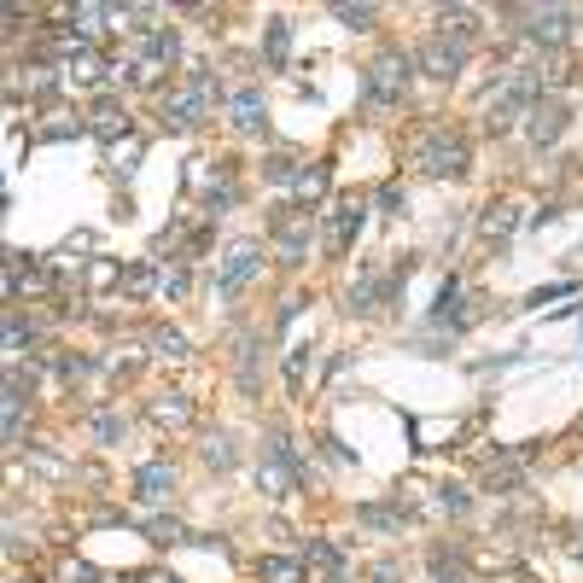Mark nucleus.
Listing matches in <instances>:
<instances>
[{
	"instance_id": "nucleus-44",
	"label": "nucleus",
	"mask_w": 583,
	"mask_h": 583,
	"mask_svg": "<svg viewBox=\"0 0 583 583\" xmlns=\"http://www.w3.org/2000/svg\"><path fill=\"white\" fill-rule=\"evenodd\" d=\"M18 344H30V327H24V321L6 309V350H18Z\"/></svg>"
},
{
	"instance_id": "nucleus-24",
	"label": "nucleus",
	"mask_w": 583,
	"mask_h": 583,
	"mask_svg": "<svg viewBox=\"0 0 583 583\" xmlns=\"http://www.w3.org/2000/svg\"><path fill=\"white\" fill-rule=\"evenodd\" d=\"M199 455H205V467H210V473H228V467L240 461V455H234V438H228V432H210L205 444H199Z\"/></svg>"
},
{
	"instance_id": "nucleus-39",
	"label": "nucleus",
	"mask_w": 583,
	"mask_h": 583,
	"mask_svg": "<svg viewBox=\"0 0 583 583\" xmlns=\"http://www.w3.org/2000/svg\"><path fill=\"white\" fill-rule=\"evenodd\" d=\"M53 368H59V379H65V385H76V379H88V368H94V362H88V356H59Z\"/></svg>"
},
{
	"instance_id": "nucleus-12",
	"label": "nucleus",
	"mask_w": 583,
	"mask_h": 583,
	"mask_svg": "<svg viewBox=\"0 0 583 583\" xmlns=\"http://www.w3.org/2000/svg\"><path fill=\"white\" fill-rule=\"evenodd\" d=\"M356 234H362V205L350 199V205L333 210V222H327V234H321V251H327V257H344Z\"/></svg>"
},
{
	"instance_id": "nucleus-38",
	"label": "nucleus",
	"mask_w": 583,
	"mask_h": 583,
	"mask_svg": "<svg viewBox=\"0 0 583 583\" xmlns=\"http://www.w3.org/2000/svg\"><path fill=\"white\" fill-rule=\"evenodd\" d=\"M304 374H309V344H292V356H286V385L298 391V385H304Z\"/></svg>"
},
{
	"instance_id": "nucleus-15",
	"label": "nucleus",
	"mask_w": 583,
	"mask_h": 583,
	"mask_svg": "<svg viewBox=\"0 0 583 583\" xmlns=\"http://www.w3.org/2000/svg\"><path fill=\"white\" fill-rule=\"evenodd\" d=\"M356 525H362V531H379V537H397V531L409 525V514H403L397 502H362V508H356Z\"/></svg>"
},
{
	"instance_id": "nucleus-22",
	"label": "nucleus",
	"mask_w": 583,
	"mask_h": 583,
	"mask_svg": "<svg viewBox=\"0 0 583 583\" xmlns=\"http://www.w3.org/2000/svg\"><path fill=\"white\" fill-rule=\"evenodd\" d=\"M257 578L263 583H304V566H298L292 554H263V560H257Z\"/></svg>"
},
{
	"instance_id": "nucleus-14",
	"label": "nucleus",
	"mask_w": 583,
	"mask_h": 583,
	"mask_svg": "<svg viewBox=\"0 0 583 583\" xmlns=\"http://www.w3.org/2000/svg\"><path fill=\"white\" fill-rule=\"evenodd\" d=\"M228 123H234L240 135H263V129H269V105H263V94H251V88L234 94V100H228Z\"/></svg>"
},
{
	"instance_id": "nucleus-3",
	"label": "nucleus",
	"mask_w": 583,
	"mask_h": 583,
	"mask_svg": "<svg viewBox=\"0 0 583 583\" xmlns=\"http://www.w3.org/2000/svg\"><path fill=\"white\" fill-rule=\"evenodd\" d=\"M409 158L420 164V175H432V181H461V175H467V140L455 135V129H444V123H432L426 135L414 140Z\"/></svg>"
},
{
	"instance_id": "nucleus-19",
	"label": "nucleus",
	"mask_w": 583,
	"mask_h": 583,
	"mask_svg": "<svg viewBox=\"0 0 583 583\" xmlns=\"http://www.w3.org/2000/svg\"><path fill=\"white\" fill-rule=\"evenodd\" d=\"M327 187H333V170H327V164H309V170H298V181H292V193H298L304 205H321Z\"/></svg>"
},
{
	"instance_id": "nucleus-46",
	"label": "nucleus",
	"mask_w": 583,
	"mask_h": 583,
	"mask_svg": "<svg viewBox=\"0 0 583 583\" xmlns=\"http://www.w3.org/2000/svg\"><path fill=\"white\" fill-rule=\"evenodd\" d=\"M140 583H181V578H170V572H164V578H140Z\"/></svg>"
},
{
	"instance_id": "nucleus-26",
	"label": "nucleus",
	"mask_w": 583,
	"mask_h": 583,
	"mask_svg": "<svg viewBox=\"0 0 583 583\" xmlns=\"http://www.w3.org/2000/svg\"><path fill=\"white\" fill-rule=\"evenodd\" d=\"M304 554H309V566H315L321 578H344V554H339V543H321V537H315Z\"/></svg>"
},
{
	"instance_id": "nucleus-33",
	"label": "nucleus",
	"mask_w": 583,
	"mask_h": 583,
	"mask_svg": "<svg viewBox=\"0 0 583 583\" xmlns=\"http://www.w3.org/2000/svg\"><path fill=\"white\" fill-rule=\"evenodd\" d=\"M234 379H240V391H257V385H263V356H257V344L251 339L240 344V374Z\"/></svg>"
},
{
	"instance_id": "nucleus-34",
	"label": "nucleus",
	"mask_w": 583,
	"mask_h": 583,
	"mask_svg": "<svg viewBox=\"0 0 583 583\" xmlns=\"http://www.w3.org/2000/svg\"><path fill=\"white\" fill-rule=\"evenodd\" d=\"M140 152H146V140H140V135H129L123 146H111V170H117V175H135V158H140Z\"/></svg>"
},
{
	"instance_id": "nucleus-45",
	"label": "nucleus",
	"mask_w": 583,
	"mask_h": 583,
	"mask_svg": "<svg viewBox=\"0 0 583 583\" xmlns=\"http://www.w3.org/2000/svg\"><path fill=\"white\" fill-rule=\"evenodd\" d=\"M374 583H403V566H391V560H379L374 572H368Z\"/></svg>"
},
{
	"instance_id": "nucleus-11",
	"label": "nucleus",
	"mask_w": 583,
	"mask_h": 583,
	"mask_svg": "<svg viewBox=\"0 0 583 583\" xmlns=\"http://www.w3.org/2000/svg\"><path fill=\"white\" fill-rule=\"evenodd\" d=\"M438 41H449V47H473L479 41V12L473 6H438Z\"/></svg>"
},
{
	"instance_id": "nucleus-6",
	"label": "nucleus",
	"mask_w": 583,
	"mask_h": 583,
	"mask_svg": "<svg viewBox=\"0 0 583 583\" xmlns=\"http://www.w3.org/2000/svg\"><path fill=\"white\" fill-rule=\"evenodd\" d=\"M257 275H263V245H257V240H240V245H228V257H222L216 292H222V298H234V292H240V286H251Z\"/></svg>"
},
{
	"instance_id": "nucleus-1",
	"label": "nucleus",
	"mask_w": 583,
	"mask_h": 583,
	"mask_svg": "<svg viewBox=\"0 0 583 583\" xmlns=\"http://www.w3.org/2000/svg\"><path fill=\"white\" fill-rule=\"evenodd\" d=\"M537 100H543V76L525 70V65H508L496 76V88L484 94V129H490V135H508L519 117L537 111Z\"/></svg>"
},
{
	"instance_id": "nucleus-40",
	"label": "nucleus",
	"mask_w": 583,
	"mask_h": 583,
	"mask_svg": "<svg viewBox=\"0 0 583 583\" xmlns=\"http://www.w3.org/2000/svg\"><path fill=\"white\" fill-rule=\"evenodd\" d=\"M263 175H269V181H298V158H286V152H275V158L263 164Z\"/></svg>"
},
{
	"instance_id": "nucleus-16",
	"label": "nucleus",
	"mask_w": 583,
	"mask_h": 583,
	"mask_svg": "<svg viewBox=\"0 0 583 583\" xmlns=\"http://www.w3.org/2000/svg\"><path fill=\"white\" fill-rule=\"evenodd\" d=\"M146 420H158V426H187V420H193V397H187V391H164V397L146 403Z\"/></svg>"
},
{
	"instance_id": "nucleus-28",
	"label": "nucleus",
	"mask_w": 583,
	"mask_h": 583,
	"mask_svg": "<svg viewBox=\"0 0 583 583\" xmlns=\"http://www.w3.org/2000/svg\"><path fill=\"white\" fill-rule=\"evenodd\" d=\"M158 280H164V269L135 263V269H123V292H129V298H146V292H158Z\"/></svg>"
},
{
	"instance_id": "nucleus-17",
	"label": "nucleus",
	"mask_w": 583,
	"mask_h": 583,
	"mask_svg": "<svg viewBox=\"0 0 583 583\" xmlns=\"http://www.w3.org/2000/svg\"><path fill=\"white\" fill-rule=\"evenodd\" d=\"M257 484H263V496H269V502H286V496H298V473H292V467H280V461H263V467H257Z\"/></svg>"
},
{
	"instance_id": "nucleus-4",
	"label": "nucleus",
	"mask_w": 583,
	"mask_h": 583,
	"mask_svg": "<svg viewBox=\"0 0 583 583\" xmlns=\"http://www.w3.org/2000/svg\"><path fill=\"white\" fill-rule=\"evenodd\" d=\"M409 76H414V59L403 47L379 53L374 65H368V111H391V105L409 94Z\"/></svg>"
},
{
	"instance_id": "nucleus-5",
	"label": "nucleus",
	"mask_w": 583,
	"mask_h": 583,
	"mask_svg": "<svg viewBox=\"0 0 583 583\" xmlns=\"http://www.w3.org/2000/svg\"><path fill=\"white\" fill-rule=\"evenodd\" d=\"M309 228H315V210L280 205L275 216H269V234H275L280 269H304V257H309Z\"/></svg>"
},
{
	"instance_id": "nucleus-47",
	"label": "nucleus",
	"mask_w": 583,
	"mask_h": 583,
	"mask_svg": "<svg viewBox=\"0 0 583 583\" xmlns=\"http://www.w3.org/2000/svg\"><path fill=\"white\" fill-rule=\"evenodd\" d=\"M438 583H467V578H438Z\"/></svg>"
},
{
	"instance_id": "nucleus-42",
	"label": "nucleus",
	"mask_w": 583,
	"mask_h": 583,
	"mask_svg": "<svg viewBox=\"0 0 583 583\" xmlns=\"http://www.w3.org/2000/svg\"><path fill=\"white\" fill-rule=\"evenodd\" d=\"M70 18H76V30L88 35L94 24H100V18H111V6H70Z\"/></svg>"
},
{
	"instance_id": "nucleus-8",
	"label": "nucleus",
	"mask_w": 583,
	"mask_h": 583,
	"mask_svg": "<svg viewBox=\"0 0 583 583\" xmlns=\"http://www.w3.org/2000/svg\"><path fill=\"white\" fill-rule=\"evenodd\" d=\"M88 135L111 140V146H117V140H129V135H135V123H129V105L111 100V94H100V100H94V111H88Z\"/></svg>"
},
{
	"instance_id": "nucleus-41",
	"label": "nucleus",
	"mask_w": 583,
	"mask_h": 583,
	"mask_svg": "<svg viewBox=\"0 0 583 583\" xmlns=\"http://www.w3.org/2000/svg\"><path fill=\"white\" fill-rule=\"evenodd\" d=\"M187 286H193L187 269H164V280H158V292H164V298H187Z\"/></svg>"
},
{
	"instance_id": "nucleus-20",
	"label": "nucleus",
	"mask_w": 583,
	"mask_h": 583,
	"mask_svg": "<svg viewBox=\"0 0 583 583\" xmlns=\"http://www.w3.org/2000/svg\"><path fill=\"white\" fill-rule=\"evenodd\" d=\"M286 53H292V24H286V18H275V24H269V35H263V65H269V70H286Z\"/></svg>"
},
{
	"instance_id": "nucleus-21",
	"label": "nucleus",
	"mask_w": 583,
	"mask_h": 583,
	"mask_svg": "<svg viewBox=\"0 0 583 583\" xmlns=\"http://www.w3.org/2000/svg\"><path fill=\"white\" fill-rule=\"evenodd\" d=\"M514 228H519V205H490L479 216V234H484V240H508Z\"/></svg>"
},
{
	"instance_id": "nucleus-25",
	"label": "nucleus",
	"mask_w": 583,
	"mask_h": 583,
	"mask_svg": "<svg viewBox=\"0 0 583 583\" xmlns=\"http://www.w3.org/2000/svg\"><path fill=\"white\" fill-rule=\"evenodd\" d=\"M432 508L449 514V519H461L473 508V496H467V484H432Z\"/></svg>"
},
{
	"instance_id": "nucleus-43",
	"label": "nucleus",
	"mask_w": 583,
	"mask_h": 583,
	"mask_svg": "<svg viewBox=\"0 0 583 583\" xmlns=\"http://www.w3.org/2000/svg\"><path fill=\"white\" fill-rule=\"evenodd\" d=\"M374 199H379V210H385V216H403V187H397V181H385Z\"/></svg>"
},
{
	"instance_id": "nucleus-7",
	"label": "nucleus",
	"mask_w": 583,
	"mask_h": 583,
	"mask_svg": "<svg viewBox=\"0 0 583 583\" xmlns=\"http://www.w3.org/2000/svg\"><path fill=\"white\" fill-rule=\"evenodd\" d=\"M519 18H525V35H531L537 47H566V41H572V24H578L572 6H531V12H519Z\"/></svg>"
},
{
	"instance_id": "nucleus-31",
	"label": "nucleus",
	"mask_w": 583,
	"mask_h": 583,
	"mask_svg": "<svg viewBox=\"0 0 583 583\" xmlns=\"http://www.w3.org/2000/svg\"><path fill=\"white\" fill-rule=\"evenodd\" d=\"M146 543H158V549H170V543H187V531H181V519L158 514V519H146Z\"/></svg>"
},
{
	"instance_id": "nucleus-18",
	"label": "nucleus",
	"mask_w": 583,
	"mask_h": 583,
	"mask_svg": "<svg viewBox=\"0 0 583 583\" xmlns=\"http://www.w3.org/2000/svg\"><path fill=\"white\" fill-rule=\"evenodd\" d=\"M82 129H88V117H82V111L53 105V111H47V123L35 129V140H70V135H82Z\"/></svg>"
},
{
	"instance_id": "nucleus-29",
	"label": "nucleus",
	"mask_w": 583,
	"mask_h": 583,
	"mask_svg": "<svg viewBox=\"0 0 583 583\" xmlns=\"http://www.w3.org/2000/svg\"><path fill=\"white\" fill-rule=\"evenodd\" d=\"M269 449H275V461H280V467H292L298 479H309V461H304V449L292 444L286 432H269Z\"/></svg>"
},
{
	"instance_id": "nucleus-2",
	"label": "nucleus",
	"mask_w": 583,
	"mask_h": 583,
	"mask_svg": "<svg viewBox=\"0 0 583 583\" xmlns=\"http://www.w3.org/2000/svg\"><path fill=\"white\" fill-rule=\"evenodd\" d=\"M210 100H216V70L210 65H187V82L170 88V94H158V117H164V129H199L210 117Z\"/></svg>"
},
{
	"instance_id": "nucleus-35",
	"label": "nucleus",
	"mask_w": 583,
	"mask_h": 583,
	"mask_svg": "<svg viewBox=\"0 0 583 583\" xmlns=\"http://www.w3.org/2000/svg\"><path fill=\"white\" fill-rule=\"evenodd\" d=\"M24 461H30L41 479H65V473H70V467L59 461V455H53V449H24Z\"/></svg>"
},
{
	"instance_id": "nucleus-32",
	"label": "nucleus",
	"mask_w": 583,
	"mask_h": 583,
	"mask_svg": "<svg viewBox=\"0 0 583 583\" xmlns=\"http://www.w3.org/2000/svg\"><path fill=\"white\" fill-rule=\"evenodd\" d=\"M379 292H385V280H379V275H362V280H356V286H350V304H344V309H356V315H368V309L379 304Z\"/></svg>"
},
{
	"instance_id": "nucleus-48",
	"label": "nucleus",
	"mask_w": 583,
	"mask_h": 583,
	"mask_svg": "<svg viewBox=\"0 0 583 583\" xmlns=\"http://www.w3.org/2000/svg\"><path fill=\"white\" fill-rule=\"evenodd\" d=\"M327 583H344V578H327Z\"/></svg>"
},
{
	"instance_id": "nucleus-30",
	"label": "nucleus",
	"mask_w": 583,
	"mask_h": 583,
	"mask_svg": "<svg viewBox=\"0 0 583 583\" xmlns=\"http://www.w3.org/2000/svg\"><path fill=\"white\" fill-rule=\"evenodd\" d=\"M146 350L152 356H187V339L175 327H146Z\"/></svg>"
},
{
	"instance_id": "nucleus-27",
	"label": "nucleus",
	"mask_w": 583,
	"mask_h": 583,
	"mask_svg": "<svg viewBox=\"0 0 583 583\" xmlns=\"http://www.w3.org/2000/svg\"><path fill=\"white\" fill-rule=\"evenodd\" d=\"M88 432H94V444H123V414L117 409H94L88 414Z\"/></svg>"
},
{
	"instance_id": "nucleus-9",
	"label": "nucleus",
	"mask_w": 583,
	"mask_h": 583,
	"mask_svg": "<svg viewBox=\"0 0 583 583\" xmlns=\"http://www.w3.org/2000/svg\"><path fill=\"white\" fill-rule=\"evenodd\" d=\"M566 123H572V105L566 100H537V111L525 117V135H531V146H554V140L566 135Z\"/></svg>"
},
{
	"instance_id": "nucleus-23",
	"label": "nucleus",
	"mask_w": 583,
	"mask_h": 583,
	"mask_svg": "<svg viewBox=\"0 0 583 583\" xmlns=\"http://www.w3.org/2000/svg\"><path fill=\"white\" fill-rule=\"evenodd\" d=\"M140 59H152V65H175L181 59V35L175 30H146V53Z\"/></svg>"
},
{
	"instance_id": "nucleus-37",
	"label": "nucleus",
	"mask_w": 583,
	"mask_h": 583,
	"mask_svg": "<svg viewBox=\"0 0 583 583\" xmlns=\"http://www.w3.org/2000/svg\"><path fill=\"white\" fill-rule=\"evenodd\" d=\"M111 280H123L117 275V263H111V257H94V263H88V292H105Z\"/></svg>"
},
{
	"instance_id": "nucleus-10",
	"label": "nucleus",
	"mask_w": 583,
	"mask_h": 583,
	"mask_svg": "<svg viewBox=\"0 0 583 583\" xmlns=\"http://www.w3.org/2000/svg\"><path fill=\"white\" fill-rule=\"evenodd\" d=\"M414 65L426 70L432 82H455V76H461V65H467V53H461V47H449V41H438V35H432V41H420V53H414Z\"/></svg>"
},
{
	"instance_id": "nucleus-36",
	"label": "nucleus",
	"mask_w": 583,
	"mask_h": 583,
	"mask_svg": "<svg viewBox=\"0 0 583 583\" xmlns=\"http://www.w3.org/2000/svg\"><path fill=\"white\" fill-rule=\"evenodd\" d=\"M333 18H339L344 30H374V6H333Z\"/></svg>"
},
{
	"instance_id": "nucleus-13",
	"label": "nucleus",
	"mask_w": 583,
	"mask_h": 583,
	"mask_svg": "<svg viewBox=\"0 0 583 583\" xmlns=\"http://www.w3.org/2000/svg\"><path fill=\"white\" fill-rule=\"evenodd\" d=\"M170 490H175V467H170V461H146V467L135 473V496L146 502V508L170 502Z\"/></svg>"
}]
</instances>
